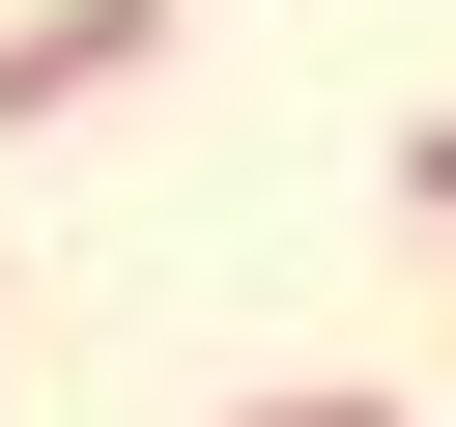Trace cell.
<instances>
[{"instance_id": "1", "label": "cell", "mask_w": 456, "mask_h": 427, "mask_svg": "<svg viewBox=\"0 0 456 427\" xmlns=\"http://www.w3.org/2000/svg\"><path fill=\"white\" fill-rule=\"evenodd\" d=\"M142 57H171V0H0V142L86 114V85H142Z\"/></svg>"}, {"instance_id": "2", "label": "cell", "mask_w": 456, "mask_h": 427, "mask_svg": "<svg viewBox=\"0 0 456 427\" xmlns=\"http://www.w3.org/2000/svg\"><path fill=\"white\" fill-rule=\"evenodd\" d=\"M228 427H399V399H370V370H285V399H228Z\"/></svg>"}, {"instance_id": "3", "label": "cell", "mask_w": 456, "mask_h": 427, "mask_svg": "<svg viewBox=\"0 0 456 427\" xmlns=\"http://www.w3.org/2000/svg\"><path fill=\"white\" fill-rule=\"evenodd\" d=\"M399 199H428V228H456V114H399Z\"/></svg>"}]
</instances>
